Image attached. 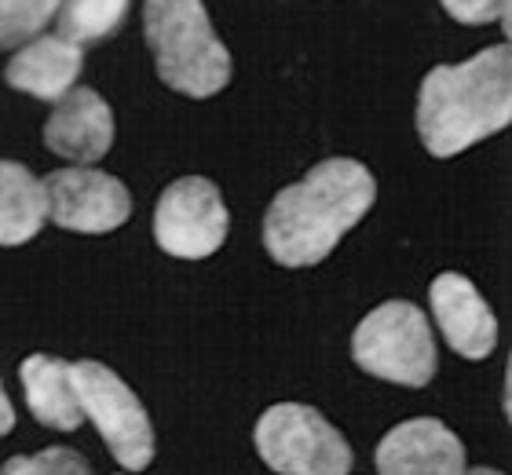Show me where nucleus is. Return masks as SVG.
I'll list each match as a JSON object with an SVG mask.
<instances>
[{
  "mask_svg": "<svg viewBox=\"0 0 512 475\" xmlns=\"http://www.w3.org/2000/svg\"><path fill=\"white\" fill-rule=\"evenodd\" d=\"M143 37L161 85L172 92L209 99L231 81V52L202 0H143Z\"/></svg>",
  "mask_w": 512,
  "mask_h": 475,
  "instance_id": "3",
  "label": "nucleus"
},
{
  "mask_svg": "<svg viewBox=\"0 0 512 475\" xmlns=\"http://www.w3.org/2000/svg\"><path fill=\"white\" fill-rule=\"evenodd\" d=\"M70 380L81 417L96 424L107 450L125 472H143L154 461V428L136 391L103 362H70Z\"/></svg>",
  "mask_w": 512,
  "mask_h": 475,
  "instance_id": "6",
  "label": "nucleus"
},
{
  "mask_svg": "<svg viewBox=\"0 0 512 475\" xmlns=\"http://www.w3.org/2000/svg\"><path fill=\"white\" fill-rule=\"evenodd\" d=\"M48 220L44 183L19 161H0V245H26Z\"/></svg>",
  "mask_w": 512,
  "mask_h": 475,
  "instance_id": "14",
  "label": "nucleus"
},
{
  "mask_svg": "<svg viewBox=\"0 0 512 475\" xmlns=\"http://www.w3.org/2000/svg\"><path fill=\"white\" fill-rule=\"evenodd\" d=\"M377 183L363 161L330 158L278 190L264 212V249L282 267H315L374 209Z\"/></svg>",
  "mask_w": 512,
  "mask_h": 475,
  "instance_id": "1",
  "label": "nucleus"
},
{
  "mask_svg": "<svg viewBox=\"0 0 512 475\" xmlns=\"http://www.w3.org/2000/svg\"><path fill=\"white\" fill-rule=\"evenodd\" d=\"M352 359L363 373L403 388H425L436 377V340L417 304L388 300L352 333Z\"/></svg>",
  "mask_w": 512,
  "mask_h": 475,
  "instance_id": "4",
  "label": "nucleus"
},
{
  "mask_svg": "<svg viewBox=\"0 0 512 475\" xmlns=\"http://www.w3.org/2000/svg\"><path fill=\"white\" fill-rule=\"evenodd\" d=\"M44 147L74 165H96L114 147V114L96 88L77 85L44 121Z\"/></svg>",
  "mask_w": 512,
  "mask_h": 475,
  "instance_id": "9",
  "label": "nucleus"
},
{
  "mask_svg": "<svg viewBox=\"0 0 512 475\" xmlns=\"http://www.w3.org/2000/svg\"><path fill=\"white\" fill-rule=\"evenodd\" d=\"M439 4L461 26H487L498 19L509 26V0H439Z\"/></svg>",
  "mask_w": 512,
  "mask_h": 475,
  "instance_id": "18",
  "label": "nucleus"
},
{
  "mask_svg": "<svg viewBox=\"0 0 512 475\" xmlns=\"http://www.w3.org/2000/svg\"><path fill=\"white\" fill-rule=\"evenodd\" d=\"M253 443L278 475H352V446L315 406L278 402L264 410Z\"/></svg>",
  "mask_w": 512,
  "mask_h": 475,
  "instance_id": "5",
  "label": "nucleus"
},
{
  "mask_svg": "<svg viewBox=\"0 0 512 475\" xmlns=\"http://www.w3.org/2000/svg\"><path fill=\"white\" fill-rule=\"evenodd\" d=\"M0 475H92L88 461L70 446H48L33 457H11Z\"/></svg>",
  "mask_w": 512,
  "mask_h": 475,
  "instance_id": "17",
  "label": "nucleus"
},
{
  "mask_svg": "<svg viewBox=\"0 0 512 475\" xmlns=\"http://www.w3.org/2000/svg\"><path fill=\"white\" fill-rule=\"evenodd\" d=\"M44 201H48V220L63 231L77 234H107L118 231L132 216V194L128 187L99 172L92 165H74L44 176Z\"/></svg>",
  "mask_w": 512,
  "mask_h": 475,
  "instance_id": "8",
  "label": "nucleus"
},
{
  "mask_svg": "<svg viewBox=\"0 0 512 475\" xmlns=\"http://www.w3.org/2000/svg\"><path fill=\"white\" fill-rule=\"evenodd\" d=\"M428 300H432L436 326L443 329L447 344L461 359H491L494 344H498V318L469 278L458 271H443L439 278H432Z\"/></svg>",
  "mask_w": 512,
  "mask_h": 475,
  "instance_id": "10",
  "label": "nucleus"
},
{
  "mask_svg": "<svg viewBox=\"0 0 512 475\" xmlns=\"http://www.w3.org/2000/svg\"><path fill=\"white\" fill-rule=\"evenodd\" d=\"M231 212L216 183L183 176L169 183L154 209V242L176 260H205L227 242Z\"/></svg>",
  "mask_w": 512,
  "mask_h": 475,
  "instance_id": "7",
  "label": "nucleus"
},
{
  "mask_svg": "<svg viewBox=\"0 0 512 475\" xmlns=\"http://www.w3.org/2000/svg\"><path fill=\"white\" fill-rule=\"evenodd\" d=\"M81 66H85V48H77L74 41H66V37H33L4 66V81L15 92L33 95L41 103H59L70 88H77Z\"/></svg>",
  "mask_w": 512,
  "mask_h": 475,
  "instance_id": "12",
  "label": "nucleus"
},
{
  "mask_svg": "<svg viewBox=\"0 0 512 475\" xmlns=\"http://www.w3.org/2000/svg\"><path fill=\"white\" fill-rule=\"evenodd\" d=\"M11 428H15V406H11L4 384H0V435H8Z\"/></svg>",
  "mask_w": 512,
  "mask_h": 475,
  "instance_id": "19",
  "label": "nucleus"
},
{
  "mask_svg": "<svg viewBox=\"0 0 512 475\" xmlns=\"http://www.w3.org/2000/svg\"><path fill=\"white\" fill-rule=\"evenodd\" d=\"M465 475H502L498 468H465Z\"/></svg>",
  "mask_w": 512,
  "mask_h": 475,
  "instance_id": "20",
  "label": "nucleus"
},
{
  "mask_svg": "<svg viewBox=\"0 0 512 475\" xmlns=\"http://www.w3.org/2000/svg\"><path fill=\"white\" fill-rule=\"evenodd\" d=\"M512 121V52L494 44L465 63L432 66L417 92V136L432 158H454Z\"/></svg>",
  "mask_w": 512,
  "mask_h": 475,
  "instance_id": "2",
  "label": "nucleus"
},
{
  "mask_svg": "<svg viewBox=\"0 0 512 475\" xmlns=\"http://www.w3.org/2000/svg\"><path fill=\"white\" fill-rule=\"evenodd\" d=\"M377 475H465V446L436 417L395 424L377 446Z\"/></svg>",
  "mask_w": 512,
  "mask_h": 475,
  "instance_id": "11",
  "label": "nucleus"
},
{
  "mask_svg": "<svg viewBox=\"0 0 512 475\" xmlns=\"http://www.w3.org/2000/svg\"><path fill=\"white\" fill-rule=\"evenodd\" d=\"M59 0H0V52L22 48L55 19Z\"/></svg>",
  "mask_w": 512,
  "mask_h": 475,
  "instance_id": "16",
  "label": "nucleus"
},
{
  "mask_svg": "<svg viewBox=\"0 0 512 475\" xmlns=\"http://www.w3.org/2000/svg\"><path fill=\"white\" fill-rule=\"evenodd\" d=\"M22 391H26V406L44 428L52 432H74L81 428V406L74 395V380H70V362L52 359V355H30L22 359Z\"/></svg>",
  "mask_w": 512,
  "mask_h": 475,
  "instance_id": "13",
  "label": "nucleus"
},
{
  "mask_svg": "<svg viewBox=\"0 0 512 475\" xmlns=\"http://www.w3.org/2000/svg\"><path fill=\"white\" fill-rule=\"evenodd\" d=\"M132 0H59V37L74 41L77 48L96 41H107L110 33L121 30Z\"/></svg>",
  "mask_w": 512,
  "mask_h": 475,
  "instance_id": "15",
  "label": "nucleus"
}]
</instances>
